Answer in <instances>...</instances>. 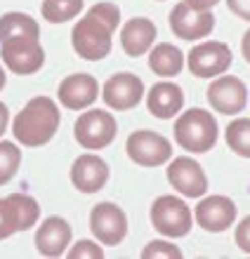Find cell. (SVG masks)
I'll list each match as a JSON object with an SVG mask.
<instances>
[{"mask_svg": "<svg viewBox=\"0 0 250 259\" xmlns=\"http://www.w3.org/2000/svg\"><path fill=\"white\" fill-rule=\"evenodd\" d=\"M121 24V10L114 3H97L71 31V45L85 62H99L111 52V35Z\"/></svg>", "mask_w": 250, "mask_h": 259, "instance_id": "obj_1", "label": "cell"}, {"mask_svg": "<svg viewBox=\"0 0 250 259\" xmlns=\"http://www.w3.org/2000/svg\"><path fill=\"white\" fill-rule=\"evenodd\" d=\"M59 120V109L50 97H33L14 116V139L24 146H43L57 135Z\"/></svg>", "mask_w": 250, "mask_h": 259, "instance_id": "obj_2", "label": "cell"}, {"mask_svg": "<svg viewBox=\"0 0 250 259\" xmlns=\"http://www.w3.org/2000/svg\"><path fill=\"white\" fill-rule=\"evenodd\" d=\"M175 139L184 151L205 153L217 144V120L205 109H189L177 118Z\"/></svg>", "mask_w": 250, "mask_h": 259, "instance_id": "obj_3", "label": "cell"}, {"mask_svg": "<svg viewBox=\"0 0 250 259\" xmlns=\"http://www.w3.org/2000/svg\"><path fill=\"white\" fill-rule=\"evenodd\" d=\"M191 210L182 198L177 196H161L151 205V224L158 233L168 238H182L191 231Z\"/></svg>", "mask_w": 250, "mask_h": 259, "instance_id": "obj_4", "label": "cell"}, {"mask_svg": "<svg viewBox=\"0 0 250 259\" xmlns=\"http://www.w3.org/2000/svg\"><path fill=\"white\" fill-rule=\"evenodd\" d=\"M116 130H118V125H116V118L111 113H106L104 109H92L76 120L74 135L83 149L99 151L114 142Z\"/></svg>", "mask_w": 250, "mask_h": 259, "instance_id": "obj_5", "label": "cell"}, {"mask_svg": "<svg viewBox=\"0 0 250 259\" xmlns=\"http://www.w3.org/2000/svg\"><path fill=\"white\" fill-rule=\"evenodd\" d=\"M125 151L132 163L142 165V167H158V165L168 163L172 158V146L163 135L154 130H137L128 137Z\"/></svg>", "mask_w": 250, "mask_h": 259, "instance_id": "obj_6", "label": "cell"}, {"mask_svg": "<svg viewBox=\"0 0 250 259\" xmlns=\"http://www.w3.org/2000/svg\"><path fill=\"white\" fill-rule=\"evenodd\" d=\"M0 57L14 75H31L45 64V50L35 38H14L0 42Z\"/></svg>", "mask_w": 250, "mask_h": 259, "instance_id": "obj_7", "label": "cell"}, {"mask_svg": "<svg viewBox=\"0 0 250 259\" xmlns=\"http://www.w3.org/2000/svg\"><path fill=\"white\" fill-rule=\"evenodd\" d=\"M187 66H189L191 75H196V78L222 75L231 66V50L227 42L205 40L196 48H191V52L187 55Z\"/></svg>", "mask_w": 250, "mask_h": 259, "instance_id": "obj_8", "label": "cell"}, {"mask_svg": "<svg viewBox=\"0 0 250 259\" xmlns=\"http://www.w3.org/2000/svg\"><path fill=\"white\" fill-rule=\"evenodd\" d=\"M90 229L104 245H121V240L128 236V217L116 203H99L90 212Z\"/></svg>", "mask_w": 250, "mask_h": 259, "instance_id": "obj_9", "label": "cell"}, {"mask_svg": "<svg viewBox=\"0 0 250 259\" xmlns=\"http://www.w3.org/2000/svg\"><path fill=\"white\" fill-rule=\"evenodd\" d=\"M170 28L182 40H201L212 33L215 14L210 10H194L187 3H180L170 12Z\"/></svg>", "mask_w": 250, "mask_h": 259, "instance_id": "obj_10", "label": "cell"}, {"mask_svg": "<svg viewBox=\"0 0 250 259\" xmlns=\"http://www.w3.org/2000/svg\"><path fill=\"white\" fill-rule=\"evenodd\" d=\"M101 99L109 109L114 111H130L144 99V82L135 73H116L104 82Z\"/></svg>", "mask_w": 250, "mask_h": 259, "instance_id": "obj_11", "label": "cell"}, {"mask_svg": "<svg viewBox=\"0 0 250 259\" xmlns=\"http://www.w3.org/2000/svg\"><path fill=\"white\" fill-rule=\"evenodd\" d=\"M208 102L217 113L224 116H236L245 109L248 102V88L236 75H220L217 80L210 82L208 88Z\"/></svg>", "mask_w": 250, "mask_h": 259, "instance_id": "obj_12", "label": "cell"}, {"mask_svg": "<svg viewBox=\"0 0 250 259\" xmlns=\"http://www.w3.org/2000/svg\"><path fill=\"white\" fill-rule=\"evenodd\" d=\"M168 182L170 186L180 191L187 198H201L203 193L208 191V177L203 167L189 156L175 158L168 167Z\"/></svg>", "mask_w": 250, "mask_h": 259, "instance_id": "obj_13", "label": "cell"}, {"mask_svg": "<svg viewBox=\"0 0 250 259\" xmlns=\"http://www.w3.org/2000/svg\"><path fill=\"white\" fill-rule=\"evenodd\" d=\"M57 97H59L61 106H66L68 111H83L97 102L99 82L90 73H74L59 82Z\"/></svg>", "mask_w": 250, "mask_h": 259, "instance_id": "obj_14", "label": "cell"}, {"mask_svg": "<svg viewBox=\"0 0 250 259\" xmlns=\"http://www.w3.org/2000/svg\"><path fill=\"white\" fill-rule=\"evenodd\" d=\"M71 182L81 193H97L109 182V165L95 153H83L71 165Z\"/></svg>", "mask_w": 250, "mask_h": 259, "instance_id": "obj_15", "label": "cell"}, {"mask_svg": "<svg viewBox=\"0 0 250 259\" xmlns=\"http://www.w3.org/2000/svg\"><path fill=\"white\" fill-rule=\"evenodd\" d=\"M236 219V205L227 196H208L196 205V222L210 233L227 231Z\"/></svg>", "mask_w": 250, "mask_h": 259, "instance_id": "obj_16", "label": "cell"}, {"mask_svg": "<svg viewBox=\"0 0 250 259\" xmlns=\"http://www.w3.org/2000/svg\"><path fill=\"white\" fill-rule=\"evenodd\" d=\"M71 243V226L64 217H48L35 231V247L43 257H61Z\"/></svg>", "mask_w": 250, "mask_h": 259, "instance_id": "obj_17", "label": "cell"}, {"mask_svg": "<svg viewBox=\"0 0 250 259\" xmlns=\"http://www.w3.org/2000/svg\"><path fill=\"white\" fill-rule=\"evenodd\" d=\"M184 106V92L175 82H156L147 95V109L151 116L168 120L177 116Z\"/></svg>", "mask_w": 250, "mask_h": 259, "instance_id": "obj_18", "label": "cell"}, {"mask_svg": "<svg viewBox=\"0 0 250 259\" xmlns=\"http://www.w3.org/2000/svg\"><path fill=\"white\" fill-rule=\"evenodd\" d=\"M156 40V26L151 19L135 17L121 28V45L128 57H142Z\"/></svg>", "mask_w": 250, "mask_h": 259, "instance_id": "obj_19", "label": "cell"}, {"mask_svg": "<svg viewBox=\"0 0 250 259\" xmlns=\"http://www.w3.org/2000/svg\"><path fill=\"white\" fill-rule=\"evenodd\" d=\"M182 66H184L182 50L172 45V42H161L149 52V68L156 75L172 78V75L182 73Z\"/></svg>", "mask_w": 250, "mask_h": 259, "instance_id": "obj_20", "label": "cell"}, {"mask_svg": "<svg viewBox=\"0 0 250 259\" xmlns=\"http://www.w3.org/2000/svg\"><path fill=\"white\" fill-rule=\"evenodd\" d=\"M14 38H41V26L33 17L24 12H5L0 17V42Z\"/></svg>", "mask_w": 250, "mask_h": 259, "instance_id": "obj_21", "label": "cell"}, {"mask_svg": "<svg viewBox=\"0 0 250 259\" xmlns=\"http://www.w3.org/2000/svg\"><path fill=\"white\" fill-rule=\"evenodd\" d=\"M83 0H43L41 12L50 24H64L83 12Z\"/></svg>", "mask_w": 250, "mask_h": 259, "instance_id": "obj_22", "label": "cell"}, {"mask_svg": "<svg viewBox=\"0 0 250 259\" xmlns=\"http://www.w3.org/2000/svg\"><path fill=\"white\" fill-rule=\"evenodd\" d=\"M224 139L234 153L250 158V118H238V120L227 125Z\"/></svg>", "mask_w": 250, "mask_h": 259, "instance_id": "obj_23", "label": "cell"}, {"mask_svg": "<svg viewBox=\"0 0 250 259\" xmlns=\"http://www.w3.org/2000/svg\"><path fill=\"white\" fill-rule=\"evenodd\" d=\"M21 165V151L12 142H0V186H5L17 175Z\"/></svg>", "mask_w": 250, "mask_h": 259, "instance_id": "obj_24", "label": "cell"}, {"mask_svg": "<svg viewBox=\"0 0 250 259\" xmlns=\"http://www.w3.org/2000/svg\"><path fill=\"white\" fill-rule=\"evenodd\" d=\"M10 198V203L17 207L19 212V222H21V231H28L31 226H35L38 217H41V207H38V200L26 193H12Z\"/></svg>", "mask_w": 250, "mask_h": 259, "instance_id": "obj_25", "label": "cell"}, {"mask_svg": "<svg viewBox=\"0 0 250 259\" xmlns=\"http://www.w3.org/2000/svg\"><path fill=\"white\" fill-rule=\"evenodd\" d=\"M17 231H21L19 212L10 203V198H0V240L10 238Z\"/></svg>", "mask_w": 250, "mask_h": 259, "instance_id": "obj_26", "label": "cell"}, {"mask_svg": "<svg viewBox=\"0 0 250 259\" xmlns=\"http://www.w3.org/2000/svg\"><path fill=\"white\" fill-rule=\"evenodd\" d=\"M144 259H182V250L168 240H151L149 245H144L142 250Z\"/></svg>", "mask_w": 250, "mask_h": 259, "instance_id": "obj_27", "label": "cell"}, {"mask_svg": "<svg viewBox=\"0 0 250 259\" xmlns=\"http://www.w3.org/2000/svg\"><path fill=\"white\" fill-rule=\"evenodd\" d=\"M68 257L71 259H101L104 257V250H101L97 243H92V240L83 238L68 250Z\"/></svg>", "mask_w": 250, "mask_h": 259, "instance_id": "obj_28", "label": "cell"}, {"mask_svg": "<svg viewBox=\"0 0 250 259\" xmlns=\"http://www.w3.org/2000/svg\"><path fill=\"white\" fill-rule=\"evenodd\" d=\"M234 240H236V245L243 250V252L250 254V217L241 219L236 226V233H234Z\"/></svg>", "mask_w": 250, "mask_h": 259, "instance_id": "obj_29", "label": "cell"}, {"mask_svg": "<svg viewBox=\"0 0 250 259\" xmlns=\"http://www.w3.org/2000/svg\"><path fill=\"white\" fill-rule=\"evenodd\" d=\"M227 5L234 14H238L241 19L250 21V0H227Z\"/></svg>", "mask_w": 250, "mask_h": 259, "instance_id": "obj_30", "label": "cell"}, {"mask_svg": "<svg viewBox=\"0 0 250 259\" xmlns=\"http://www.w3.org/2000/svg\"><path fill=\"white\" fill-rule=\"evenodd\" d=\"M184 3L189 7H194V10H212L220 0H184Z\"/></svg>", "mask_w": 250, "mask_h": 259, "instance_id": "obj_31", "label": "cell"}, {"mask_svg": "<svg viewBox=\"0 0 250 259\" xmlns=\"http://www.w3.org/2000/svg\"><path fill=\"white\" fill-rule=\"evenodd\" d=\"M7 123H10V111H7V106H5V104L0 102V137L5 135Z\"/></svg>", "mask_w": 250, "mask_h": 259, "instance_id": "obj_32", "label": "cell"}, {"mask_svg": "<svg viewBox=\"0 0 250 259\" xmlns=\"http://www.w3.org/2000/svg\"><path fill=\"white\" fill-rule=\"evenodd\" d=\"M241 52H243V57H245V62L250 64V31L243 35V40H241Z\"/></svg>", "mask_w": 250, "mask_h": 259, "instance_id": "obj_33", "label": "cell"}, {"mask_svg": "<svg viewBox=\"0 0 250 259\" xmlns=\"http://www.w3.org/2000/svg\"><path fill=\"white\" fill-rule=\"evenodd\" d=\"M5 88V71H3V66H0V90Z\"/></svg>", "mask_w": 250, "mask_h": 259, "instance_id": "obj_34", "label": "cell"}]
</instances>
